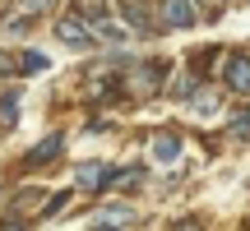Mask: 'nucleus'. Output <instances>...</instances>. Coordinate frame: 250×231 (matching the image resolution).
<instances>
[{
  "mask_svg": "<svg viewBox=\"0 0 250 231\" xmlns=\"http://www.w3.org/2000/svg\"><path fill=\"white\" fill-rule=\"evenodd\" d=\"M65 204V194L61 199H46V190H19L14 199H9V222H28V217H37V213H56V208Z\"/></svg>",
  "mask_w": 250,
  "mask_h": 231,
  "instance_id": "f257e3e1",
  "label": "nucleus"
},
{
  "mask_svg": "<svg viewBox=\"0 0 250 231\" xmlns=\"http://www.w3.org/2000/svg\"><path fill=\"white\" fill-rule=\"evenodd\" d=\"M56 37H61L65 46H74V51H93V46H102V37H98V28H93V23H83L79 14H70V19H61V23H56Z\"/></svg>",
  "mask_w": 250,
  "mask_h": 231,
  "instance_id": "f03ea898",
  "label": "nucleus"
},
{
  "mask_svg": "<svg viewBox=\"0 0 250 231\" xmlns=\"http://www.w3.org/2000/svg\"><path fill=\"white\" fill-rule=\"evenodd\" d=\"M158 19H162V28H195L204 14H199L195 0H162V5H158Z\"/></svg>",
  "mask_w": 250,
  "mask_h": 231,
  "instance_id": "7ed1b4c3",
  "label": "nucleus"
},
{
  "mask_svg": "<svg viewBox=\"0 0 250 231\" xmlns=\"http://www.w3.org/2000/svg\"><path fill=\"white\" fill-rule=\"evenodd\" d=\"M223 88L227 93H236V97H250V56H227V65H223Z\"/></svg>",
  "mask_w": 250,
  "mask_h": 231,
  "instance_id": "20e7f679",
  "label": "nucleus"
},
{
  "mask_svg": "<svg viewBox=\"0 0 250 231\" xmlns=\"http://www.w3.org/2000/svg\"><path fill=\"white\" fill-rule=\"evenodd\" d=\"M158 83H162V65H153V60L130 65V83H125V88H130L134 97H148V93H158Z\"/></svg>",
  "mask_w": 250,
  "mask_h": 231,
  "instance_id": "39448f33",
  "label": "nucleus"
},
{
  "mask_svg": "<svg viewBox=\"0 0 250 231\" xmlns=\"http://www.w3.org/2000/svg\"><path fill=\"white\" fill-rule=\"evenodd\" d=\"M121 14L130 28H139V33H148V28H158V14L148 9V0H121Z\"/></svg>",
  "mask_w": 250,
  "mask_h": 231,
  "instance_id": "423d86ee",
  "label": "nucleus"
},
{
  "mask_svg": "<svg viewBox=\"0 0 250 231\" xmlns=\"http://www.w3.org/2000/svg\"><path fill=\"white\" fill-rule=\"evenodd\" d=\"M134 222H139V213L130 204H107L98 213V227H134Z\"/></svg>",
  "mask_w": 250,
  "mask_h": 231,
  "instance_id": "0eeeda50",
  "label": "nucleus"
},
{
  "mask_svg": "<svg viewBox=\"0 0 250 231\" xmlns=\"http://www.w3.org/2000/svg\"><path fill=\"white\" fill-rule=\"evenodd\" d=\"M107 176H111L107 167L88 162V167H79V176H74V180H79V190H83V194H98V190H107Z\"/></svg>",
  "mask_w": 250,
  "mask_h": 231,
  "instance_id": "6e6552de",
  "label": "nucleus"
},
{
  "mask_svg": "<svg viewBox=\"0 0 250 231\" xmlns=\"http://www.w3.org/2000/svg\"><path fill=\"white\" fill-rule=\"evenodd\" d=\"M153 157H158V162H176L181 157V139L171 130H162L158 139H153Z\"/></svg>",
  "mask_w": 250,
  "mask_h": 231,
  "instance_id": "1a4fd4ad",
  "label": "nucleus"
},
{
  "mask_svg": "<svg viewBox=\"0 0 250 231\" xmlns=\"http://www.w3.org/2000/svg\"><path fill=\"white\" fill-rule=\"evenodd\" d=\"M61 143H65V139H61V134H51V139H42V143H37V148H33V153H28V157H23V162H28V167H42V162H51V157H56V153H61Z\"/></svg>",
  "mask_w": 250,
  "mask_h": 231,
  "instance_id": "9d476101",
  "label": "nucleus"
},
{
  "mask_svg": "<svg viewBox=\"0 0 250 231\" xmlns=\"http://www.w3.org/2000/svg\"><path fill=\"white\" fill-rule=\"evenodd\" d=\"M51 5H56V0H14V14L33 23V19H46V14H51Z\"/></svg>",
  "mask_w": 250,
  "mask_h": 231,
  "instance_id": "9b49d317",
  "label": "nucleus"
},
{
  "mask_svg": "<svg viewBox=\"0 0 250 231\" xmlns=\"http://www.w3.org/2000/svg\"><path fill=\"white\" fill-rule=\"evenodd\" d=\"M74 14H79L83 23H102V19H107V0H74Z\"/></svg>",
  "mask_w": 250,
  "mask_h": 231,
  "instance_id": "f8f14e48",
  "label": "nucleus"
},
{
  "mask_svg": "<svg viewBox=\"0 0 250 231\" xmlns=\"http://www.w3.org/2000/svg\"><path fill=\"white\" fill-rule=\"evenodd\" d=\"M107 185H116V190H134V185H144V167H130V171H111V176H107Z\"/></svg>",
  "mask_w": 250,
  "mask_h": 231,
  "instance_id": "ddd939ff",
  "label": "nucleus"
},
{
  "mask_svg": "<svg viewBox=\"0 0 250 231\" xmlns=\"http://www.w3.org/2000/svg\"><path fill=\"white\" fill-rule=\"evenodd\" d=\"M227 134H232L236 143H250V107L232 116V125H227Z\"/></svg>",
  "mask_w": 250,
  "mask_h": 231,
  "instance_id": "4468645a",
  "label": "nucleus"
},
{
  "mask_svg": "<svg viewBox=\"0 0 250 231\" xmlns=\"http://www.w3.org/2000/svg\"><path fill=\"white\" fill-rule=\"evenodd\" d=\"M19 120V93H9V97H0V130H14Z\"/></svg>",
  "mask_w": 250,
  "mask_h": 231,
  "instance_id": "2eb2a0df",
  "label": "nucleus"
},
{
  "mask_svg": "<svg viewBox=\"0 0 250 231\" xmlns=\"http://www.w3.org/2000/svg\"><path fill=\"white\" fill-rule=\"evenodd\" d=\"M190 102H195V111H204V116L218 111V93H190Z\"/></svg>",
  "mask_w": 250,
  "mask_h": 231,
  "instance_id": "dca6fc26",
  "label": "nucleus"
},
{
  "mask_svg": "<svg viewBox=\"0 0 250 231\" xmlns=\"http://www.w3.org/2000/svg\"><path fill=\"white\" fill-rule=\"evenodd\" d=\"M167 93H171V97H190V93H195L190 74H176V83H167Z\"/></svg>",
  "mask_w": 250,
  "mask_h": 231,
  "instance_id": "f3484780",
  "label": "nucleus"
},
{
  "mask_svg": "<svg viewBox=\"0 0 250 231\" xmlns=\"http://www.w3.org/2000/svg\"><path fill=\"white\" fill-rule=\"evenodd\" d=\"M195 5H204V9H199L204 19H218V14H223V0H195Z\"/></svg>",
  "mask_w": 250,
  "mask_h": 231,
  "instance_id": "a211bd4d",
  "label": "nucleus"
},
{
  "mask_svg": "<svg viewBox=\"0 0 250 231\" xmlns=\"http://www.w3.org/2000/svg\"><path fill=\"white\" fill-rule=\"evenodd\" d=\"M171 231H204V222H199V217H181Z\"/></svg>",
  "mask_w": 250,
  "mask_h": 231,
  "instance_id": "6ab92c4d",
  "label": "nucleus"
},
{
  "mask_svg": "<svg viewBox=\"0 0 250 231\" xmlns=\"http://www.w3.org/2000/svg\"><path fill=\"white\" fill-rule=\"evenodd\" d=\"M42 65H46L42 56H23V60H19V70H28V74H33V70H42Z\"/></svg>",
  "mask_w": 250,
  "mask_h": 231,
  "instance_id": "aec40b11",
  "label": "nucleus"
},
{
  "mask_svg": "<svg viewBox=\"0 0 250 231\" xmlns=\"http://www.w3.org/2000/svg\"><path fill=\"white\" fill-rule=\"evenodd\" d=\"M19 70V65H14V56H5V51H0V79H5V74H14Z\"/></svg>",
  "mask_w": 250,
  "mask_h": 231,
  "instance_id": "412c9836",
  "label": "nucleus"
},
{
  "mask_svg": "<svg viewBox=\"0 0 250 231\" xmlns=\"http://www.w3.org/2000/svg\"><path fill=\"white\" fill-rule=\"evenodd\" d=\"M9 231H23V222H9Z\"/></svg>",
  "mask_w": 250,
  "mask_h": 231,
  "instance_id": "4be33fe9",
  "label": "nucleus"
},
{
  "mask_svg": "<svg viewBox=\"0 0 250 231\" xmlns=\"http://www.w3.org/2000/svg\"><path fill=\"white\" fill-rule=\"evenodd\" d=\"M102 231H107V227H102Z\"/></svg>",
  "mask_w": 250,
  "mask_h": 231,
  "instance_id": "5701e85b",
  "label": "nucleus"
}]
</instances>
